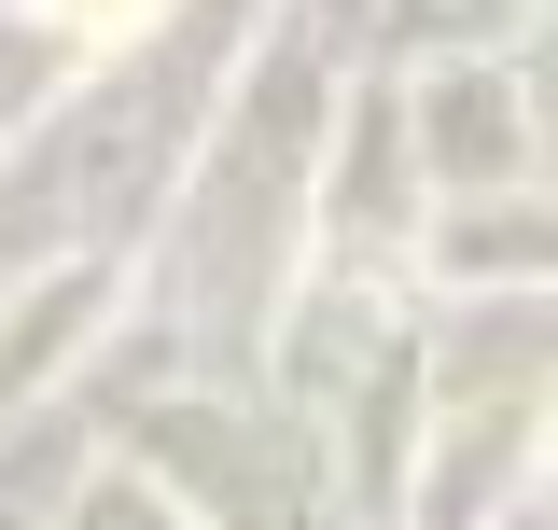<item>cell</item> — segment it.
<instances>
[{"instance_id":"cell-1","label":"cell","mask_w":558,"mask_h":530,"mask_svg":"<svg viewBox=\"0 0 558 530\" xmlns=\"http://www.w3.org/2000/svg\"><path fill=\"white\" fill-rule=\"evenodd\" d=\"M84 14H126V0H84Z\"/></svg>"}]
</instances>
